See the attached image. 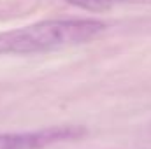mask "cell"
<instances>
[{
  "label": "cell",
  "mask_w": 151,
  "mask_h": 149,
  "mask_svg": "<svg viewBox=\"0 0 151 149\" xmlns=\"http://www.w3.org/2000/svg\"><path fill=\"white\" fill-rule=\"evenodd\" d=\"M106 23L99 19H49L0 32V54H27L83 44L99 37Z\"/></svg>",
  "instance_id": "6da1fadb"
},
{
  "label": "cell",
  "mask_w": 151,
  "mask_h": 149,
  "mask_svg": "<svg viewBox=\"0 0 151 149\" xmlns=\"http://www.w3.org/2000/svg\"><path fill=\"white\" fill-rule=\"evenodd\" d=\"M84 133L83 126H49L32 132L0 133V149H46L53 144L77 140Z\"/></svg>",
  "instance_id": "7a4b0ae2"
},
{
  "label": "cell",
  "mask_w": 151,
  "mask_h": 149,
  "mask_svg": "<svg viewBox=\"0 0 151 149\" xmlns=\"http://www.w3.org/2000/svg\"><path fill=\"white\" fill-rule=\"evenodd\" d=\"M67 2L84 11H91V12H106L113 7L111 0H67Z\"/></svg>",
  "instance_id": "3957f363"
},
{
  "label": "cell",
  "mask_w": 151,
  "mask_h": 149,
  "mask_svg": "<svg viewBox=\"0 0 151 149\" xmlns=\"http://www.w3.org/2000/svg\"><path fill=\"white\" fill-rule=\"evenodd\" d=\"M111 2H125V4H150L151 0H111Z\"/></svg>",
  "instance_id": "277c9868"
}]
</instances>
